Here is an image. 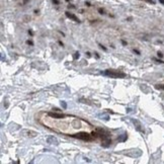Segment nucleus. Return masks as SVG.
Wrapping results in <instances>:
<instances>
[{"mask_svg":"<svg viewBox=\"0 0 164 164\" xmlns=\"http://www.w3.org/2000/svg\"><path fill=\"white\" fill-rule=\"evenodd\" d=\"M104 74L107 75V76L112 77V78H124V77L126 76V74H125L124 72L115 70V69H108V70L104 72Z\"/></svg>","mask_w":164,"mask_h":164,"instance_id":"f257e3e1","label":"nucleus"},{"mask_svg":"<svg viewBox=\"0 0 164 164\" xmlns=\"http://www.w3.org/2000/svg\"><path fill=\"white\" fill-rule=\"evenodd\" d=\"M71 136L74 138L80 139V140H83V141H90L91 139H92L91 138V135H89L88 133H78V134H74Z\"/></svg>","mask_w":164,"mask_h":164,"instance_id":"f03ea898","label":"nucleus"},{"mask_svg":"<svg viewBox=\"0 0 164 164\" xmlns=\"http://www.w3.org/2000/svg\"><path fill=\"white\" fill-rule=\"evenodd\" d=\"M47 143L54 144V145H58V140L54 137V136H50V137L47 138Z\"/></svg>","mask_w":164,"mask_h":164,"instance_id":"7ed1b4c3","label":"nucleus"},{"mask_svg":"<svg viewBox=\"0 0 164 164\" xmlns=\"http://www.w3.org/2000/svg\"><path fill=\"white\" fill-rule=\"evenodd\" d=\"M65 13H66V16H67L68 18H70V19H72V20H74V21H76V23H80V20H79L78 17H77L76 15L72 14V13H70V12H65Z\"/></svg>","mask_w":164,"mask_h":164,"instance_id":"20e7f679","label":"nucleus"},{"mask_svg":"<svg viewBox=\"0 0 164 164\" xmlns=\"http://www.w3.org/2000/svg\"><path fill=\"white\" fill-rule=\"evenodd\" d=\"M110 143H112V140H110V138L107 137V138H102V144L101 145L104 147H108L110 145Z\"/></svg>","mask_w":164,"mask_h":164,"instance_id":"39448f33","label":"nucleus"},{"mask_svg":"<svg viewBox=\"0 0 164 164\" xmlns=\"http://www.w3.org/2000/svg\"><path fill=\"white\" fill-rule=\"evenodd\" d=\"M49 116H52V118H55V119H63V118H65V116H64L63 113H50Z\"/></svg>","mask_w":164,"mask_h":164,"instance_id":"423d86ee","label":"nucleus"},{"mask_svg":"<svg viewBox=\"0 0 164 164\" xmlns=\"http://www.w3.org/2000/svg\"><path fill=\"white\" fill-rule=\"evenodd\" d=\"M132 122H133V124L135 125V127H136V129H137L138 131H140V132H142V126H141V124H140V122L137 121V119H132Z\"/></svg>","mask_w":164,"mask_h":164,"instance_id":"0eeeda50","label":"nucleus"},{"mask_svg":"<svg viewBox=\"0 0 164 164\" xmlns=\"http://www.w3.org/2000/svg\"><path fill=\"white\" fill-rule=\"evenodd\" d=\"M27 134H29V136H32V137H35L36 135H38L37 134V132H32V131H27Z\"/></svg>","mask_w":164,"mask_h":164,"instance_id":"6e6552de","label":"nucleus"},{"mask_svg":"<svg viewBox=\"0 0 164 164\" xmlns=\"http://www.w3.org/2000/svg\"><path fill=\"white\" fill-rule=\"evenodd\" d=\"M155 88H156V89H163L164 90V85H156L155 86Z\"/></svg>","mask_w":164,"mask_h":164,"instance_id":"1a4fd4ad","label":"nucleus"},{"mask_svg":"<svg viewBox=\"0 0 164 164\" xmlns=\"http://www.w3.org/2000/svg\"><path fill=\"white\" fill-rule=\"evenodd\" d=\"M79 56H80V55H79V52H76V53H75V55H74V59H78Z\"/></svg>","mask_w":164,"mask_h":164,"instance_id":"9d476101","label":"nucleus"},{"mask_svg":"<svg viewBox=\"0 0 164 164\" xmlns=\"http://www.w3.org/2000/svg\"><path fill=\"white\" fill-rule=\"evenodd\" d=\"M61 105H62V107H63L64 108L67 107V104H66V102H65V101H62V102H61Z\"/></svg>","mask_w":164,"mask_h":164,"instance_id":"9b49d317","label":"nucleus"},{"mask_svg":"<svg viewBox=\"0 0 164 164\" xmlns=\"http://www.w3.org/2000/svg\"><path fill=\"white\" fill-rule=\"evenodd\" d=\"M26 44H27V45H30V46L34 45V43H32V41H27V42H26Z\"/></svg>","mask_w":164,"mask_h":164,"instance_id":"f8f14e48","label":"nucleus"},{"mask_svg":"<svg viewBox=\"0 0 164 164\" xmlns=\"http://www.w3.org/2000/svg\"><path fill=\"white\" fill-rule=\"evenodd\" d=\"M158 57H160V58H162L163 57V54H162V53H161V52H158Z\"/></svg>","mask_w":164,"mask_h":164,"instance_id":"ddd939ff","label":"nucleus"},{"mask_svg":"<svg viewBox=\"0 0 164 164\" xmlns=\"http://www.w3.org/2000/svg\"><path fill=\"white\" fill-rule=\"evenodd\" d=\"M122 44H123L124 46H127V42L124 41V40H122Z\"/></svg>","mask_w":164,"mask_h":164,"instance_id":"4468645a","label":"nucleus"},{"mask_svg":"<svg viewBox=\"0 0 164 164\" xmlns=\"http://www.w3.org/2000/svg\"><path fill=\"white\" fill-rule=\"evenodd\" d=\"M99 47H101V48L102 50H104V51H107V48H105V47H104L102 45H99Z\"/></svg>","mask_w":164,"mask_h":164,"instance_id":"2eb2a0df","label":"nucleus"},{"mask_svg":"<svg viewBox=\"0 0 164 164\" xmlns=\"http://www.w3.org/2000/svg\"><path fill=\"white\" fill-rule=\"evenodd\" d=\"M98 11H99V13H101V14H104V10L101 9V8H99V9H98Z\"/></svg>","mask_w":164,"mask_h":164,"instance_id":"dca6fc26","label":"nucleus"},{"mask_svg":"<svg viewBox=\"0 0 164 164\" xmlns=\"http://www.w3.org/2000/svg\"><path fill=\"white\" fill-rule=\"evenodd\" d=\"M134 53H136L137 55H140V52H139L138 50H134Z\"/></svg>","mask_w":164,"mask_h":164,"instance_id":"f3484780","label":"nucleus"},{"mask_svg":"<svg viewBox=\"0 0 164 164\" xmlns=\"http://www.w3.org/2000/svg\"><path fill=\"white\" fill-rule=\"evenodd\" d=\"M53 2H54L55 4H59V1H58V0H53Z\"/></svg>","mask_w":164,"mask_h":164,"instance_id":"a211bd4d","label":"nucleus"},{"mask_svg":"<svg viewBox=\"0 0 164 164\" xmlns=\"http://www.w3.org/2000/svg\"><path fill=\"white\" fill-rule=\"evenodd\" d=\"M29 34L30 36H32V35H34V34H32V30H29Z\"/></svg>","mask_w":164,"mask_h":164,"instance_id":"6ab92c4d","label":"nucleus"},{"mask_svg":"<svg viewBox=\"0 0 164 164\" xmlns=\"http://www.w3.org/2000/svg\"><path fill=\"white\" fill-rule=\"evenodd\" d=\"M159 1L161 2V3H163V4H164V0H159Z\"/></svg>","mask_w":164,"mask_h":164,"instance_id":"aec40b11","label":"nucleus"},{"mask_svg":"<svg viewBox=\"0 0 164 164\" xmlns=\"http://www.w3.org/2000/svg\"><path fill=\"white\" fill-rule=\"evenodd\" d=\"M66 1H69V0H66Z\"/></svg>","mask_w":164,"mask_h":164,"instance_id":"412c9836","label":"nucleus"}]
</instances>
